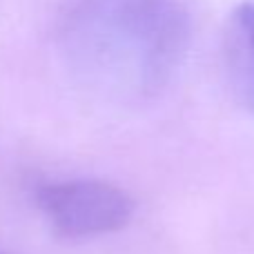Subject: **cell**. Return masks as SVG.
Wrapping results in <instances>:
<instances>
[{"instance_id":"cell-1","label":"cell","mask_w":254,"mask_h":254,"mask_svg":"<svg viewBox=\"0 0 254 254\" xmlns=\"http://www.w3.org/2000/svg\"><path fill=\"white\" fill-rule=\"evenodd\" d=\"M192 38L185 0H63L58 45L71 74L116 101L158 94Z\"/></svg>"},{"instance_id":"cell-2","label":"cell","mask_w":254,"mask_h":254,"mask_svg":"<svg viewBox=\"0 0 254 254\" xmlns=\"http://www.w3.org/2000/svg\"><path fill=\"white\" fill-rule=\"evenodd\" d=\"M36 205L54 232L67 239H94L119 232L134 214L129 194L98 179L45 183L36 192Z\"/></svg>"},{"instance_id":"cell-4","label":"cell","mask_w":254,"mask_h":254,"mask_svg":"<svg viewBox=\"0 0 254 254\" xmlns=\"http://www.w3.org/2000/svg\"><path fill=\"white\" fill-rule=\"evenodd\" d=\"M0 254H2V252H0Z\"/></svg>"},{"instance_id":"cell-3","label":"cell","mask_w":254,"mask_h":254,"mask_svg":"<svg viewBox=\"0 0 254 254\" xmlns=\"http://www.w3.org/2000/svg\"><path fill=\"white\" fill-rule=\"evenodd\" d=\"M225 63L237 96L254 114V0H243L230 13Z\"/></svg>"}]
</instances>
